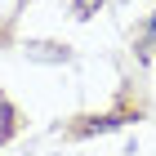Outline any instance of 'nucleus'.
Returning a JSON list of instances; mask_svg holds the SVG:
<instances>
[{
    "label": "nucleus",
    "mask_w": 156,
    "mask_h": 156,
    "mask_svg": "<svg viewBox=\"0 0 156 156\" xmlns=\"http://www.w3.org/2000/svg\"><path fill=\"white\" fill-rule=\"evenodd\" d=\"M98 5H103V0H76V13H80V18H89Z\"/></svg>",
    "instance_id": "nucleus-1"
}]
</instances>
